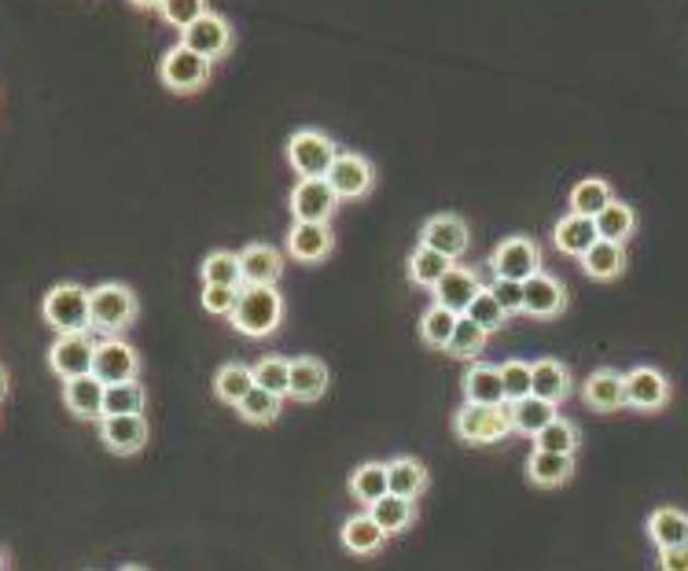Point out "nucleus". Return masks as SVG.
Listing matches in <instances>:
<instances>
[{
	"instance_id": "nucleus-51",
	"label": "nucleus",
	"mask_w": 688,
	"mask_h": 571,
	"mask_svg": "<svg viewBox=\"0 0 688 571\" xmlns=\"http://www.w3.org/2000/svg\"><path fill=\"white\" fill-rule=\"evenodd\" d=\"M133 8H140V12H159L162 8V0H129Z\"/></svg>"
},
{
	"instance_id": "nucleus-36",
	"label": "nucleus",
	"mask_w": 688,
	"mask_h": 571,
	"mask_svg": "<svg viewBox=\"0 0 688 571\" xmlns=\"http://www.w3.org/2000/svg\"><path fill=\"white\" fill-rule=\"evenodd\" d=\"M453 266H457V263H450L445 255L417 244V252L409 255V280H412V284H420V288H428V292H434V284H439V280L450 273Z\"/></svg>"
},
{
	"instance_id": "nucleus-43",
	"label": "nucleus",
	"mask_w": 688,
	"mask_h": 571,
	"mask_svg": "<svg viewBox=\"0 0 688 571\" xmlns=\"http://www.w3.org/2000/svg\"><path fill=\"white\" fill-rule=\"evenodd\" d=\"M534 450H545V454H574V450H579V428L567 417H556L545 432L534 435Z\"/></svg>"
},
{
	"instance_id": "nucleus-5",
	"label": "nucleus",
	"mask_w": 688,
	"mask_h": 571,
	"mask_svg": "<svg viewBox=\"0 0 688 571\" xmlns=\"http://www.w3.org/2000/svg\"><path fill=\"white\" fill-rule=\"evenodd\" d=\"M283 155H288V166L295 170L299 177H328L339 148L336 140L320 133V129H299V133H291L288 152Z\"/></svg>"
},
{
	"instance_id": "nucleus-33",
	"label": "nucleus",
	"mask_w": 688,
	"mask_h": 571,
	"mask_svg": "<svg viewBox=\"0 0 688 571\" xmlns=\"http://www.w3.org/2000/svg\"><path fill=\"white\" fill-rule=\"evenodd\" d=\"M593 222H596V233H600V240L626 244V240L633 236V229H637V210L630 203H622V199H615V203H607L600 214L593 218Z\"/></svg>"
},
{
	"instance_id": "nucleus-31",
	"label": "nucleus",
	"mask_w": 688,
	"mask_h": 571,
	"mask_svg": "<svg viewBox=\"0 0 688 571\" xmlns=\"http://www.w3.org/2000/svg\"><path fill=\"white\" fill-rule=\"evenodd\" d=\"M579 263L585 269V277H593V280H615V277H622V269H626V252H622V244H611V240H596V244L579 258Z\"/></svg>"
},
{
	"instance_id": "nucleus-12",
	"label": "nucleus",
	"mask_w": 688,
	"mask_h": 571,
	"mask_svg": "<svg viewBox=\"0 0 688 571\" xmlns=\"http://www.w3.org/2000/svg\"><path fill=\"white\" fill-rule=\"evenodd\" d=\"M140 373V358L126 339H100L93 358V376L100 384H129Z\"/></svg>"
},
{
	"instance_id": "nucleus-23",
	"label": "nucleus",
	"mask_w": 688,
	"mask_h": 571,
	"mask_svg": "<svg viewBox=\"0 0 688 571\" xmlns=\"http://www.w3.org/2000/svg\"><path fill=\"white\" fill-rule=\"evenodd\" d=\"M464 398L479 406H509L504 384H501V365L471 362L464 369Z\"/></svg>"
},
{
	"instance_id": "nucleus-45",
	"label": "nucleus",
	"mask_w": 688,
	"mask_h": 571,
	"mask_svg": "<svg viewBox=\"0 0 688 571\" xmlns=\"http://www.w3.org/2000/svg\"><path fill=\"white\" fill-rule=\"evenodd\" d=\"M464 317H471L475 325L486 328L490 336H493V333H501V328L509 325V314H504L498 299L490 295V288H482V292L475 295V303L468 306V314H464Z\"/></svg>"
},
{
	"instance_id": "nucleus-18",
	"label": "nucleus",
	"mask_w": 688,
	"mask_h": 571,
	"mask_svg": "<svg viewBox=\"0 0 688 571\" xmlns=\"http://www.w3.org/2000/svg\"><path fill=\"white\" fill-rule=\"evenodd\" d=\"M100 439H104L110 454H137L148 443V417H104L100 420Z\"/></svg>"
},
{
	"instance_id": "nucleus-26",
	"label": "nucleus",
	"mask_w": 688,
	"mask_h": 571,
	"mask_svg": "<svg viewBox=\"0 0 688 571\" xmlns=\"http://www.w3.org/2000/svg\"><path fill=\"white\" fill-rule=\"evenodd\" d=\"M339 538H342V546H347V553H353V557H372V553H380L383 543H387V535H383V527L372 520V513L350 516L347 524H342Z\"/></svg>"
},
{
	"instance_id": "nucleus-9",
	"label": "nucleus",
	"mask_w": 688,
	"mask_h": 571,
	"mask_svg": "<svg viewBox=\"0 0 688 571\" xmlns=\"http://www.w3.org/2000/svg\"><path fill=\"white\" fill-rule=\"evenodd\" d=\"M420 244L445 255L450 263H460L471 247V229L460 214H434L420 229Z\"/></svg>"
},
{
	"instance_id": "nucleus-15",
	"label": "nucleus",
	"mask_w": 688,
	"mask_h": 571,
	"mask_svg": "<svg viewBox=\"0 0 688 571\" xmlns=\"http://www.w3.org/2000/svg\"><path fill=\"white\" fill-rule=\"evenodd\" d=\"M567 310V288L563 280H556L549 273H538L523 284V314L534 321H549L560 317Z\"/></svg>"
},
{
	"instance_id": "nucleus-44",
	"label": "nucleus",
	"mask_w": 688,
	"mask_h": 571,
	"mask_svg": "<svg viewBox=\"0 0 688 571\" xmlns=\"http://www.w3.org/2000/svg\"><path fill=\"white\" fill-rule=\"evenodd\" d=\"M280 406H283L280 395H269V391L255 387L236 409H240V417L247 420V424H272V420L280 417Z\"/></svg>"
},
{
	"instance_id": "nucleus-39",
	"label": "nucleus",
	"mask_w": 688,
	"mask_h": 571,
	"mask_svg": "<svg viewBox=\"0 0 688 571\" xmlns=\"http://www.w3.org/2000/svg\"><path fill=\"white\" fill-rule=\"evenodd\" d=\"M486 343H490V333L486 328L475 325L471 317H457V328H453V339H450V347H445V354H453V358H460V362H475V358L482 354Z\"/></svg>"
},
{
	"instance_id": "nucleus-20",
	"label": "nucleus",
	"mask_w": 688,
	"mask_h": 571,
	"mask_svg": "<svg viewBox=\"0 0 688 571\" xmlns=\"http://www.w3.org/2000/svg\"><path fill=\"white\" fill-rule=\"evenodd\" d=\"M240 269H243V284L277 288V280L283 273V252H277L272 244H247L240 252Z\"/></svg>"
},
{
	"instance_id": "nucleus-2",
	"label": "nucleus",
	"mask_w": 688,
	"mask_h": 571,
	"mask_svg": "<svg viewBox=\"0 0 688 571\" xmlns=\"http://www.w3.org/2000/svg\"><path fill=\"white\" fill-rule=\"evenodd\" d=\"M89 317H93V333L107 339H121L129 325L137 321V295L126 284H96L89 292Z\"/></svg>"
},
{
	"instance_id": "nucleus-40",
	"label": "nucleus",
	"mask_w": 688,
	"mask_h": 571,
	"mask_svg": "<svg viewBox=\"0 0 688 571\" xmlns=\"http://www.w3.org/2000/svg\"><path fill=\"white\" fill-rule=\"evenodd\" d=\"M199 273H202V288H207V284L243 288V269H240V255L236 252H210Z\"/></svg>"
},
{
	"instance_id": "nucleus-16",
	"label": "nucleus",
	"mask_w": 688,
	"mask_h": 571,
	"mask_svg": "<svg viewBox=\"0 0 688 571\" xmlns=\"http://www.w3.org/2000/svg\"><path fill=\"white\" fill-rule=\"evenodd\" d=\"M336 247V236H331L328 222H295L288 233V255L302 266L324 263Z\"/></svg>"
},
{
	"instance_id": "nucleus-6",
	"label": "nucleus",
	"mask_w": 688,
	"mask_h": 571,
	"mask_svg": "<svg viewBox=\"0 0 688 571\" xmlns=\"http://www.w3.org/2000/svg\"><path fill=\"white\" fill-rule=\"evenodd\" d=\"M159 78H162V85H166L170 93L191 96V93H199V89H207V82H210V59L196 56L185 45H174V48H166V56L159 59Z\"/></svg>"
},
{
	"instance_id": "nucleus-22",
	"label": "nucleus",
	"mask_w": 688,
	"mask_h": 571,
	"mask_svg": "<svg viewBox=\"0 0 688 571\" xmlns=\"http://www.w3.org/2000/svg\"><path fill=\"white\" fill-rule=\"evenodd\" d=\"M530 391L545 403L560 406L571 398L574 391V380H571V369L563 362H556V358H538V362H530Z\"/></svg>"
},
{
	"instance_id": "nucleus-29",
	"label": "nucleus",
	"mask_w": 688,
	"mask_h": 571,
	"mask_svg": "<svg viewBox=\"0 0 688 571\" xmlns=\"http://www.w3.org/2000/svg\"><path fill=\"white\" fill-rule=\"evenodd\" d=\"M526 476L538 487H560L574 476V454H545V450H534L530 461H526Z\"/></svg>"
},
{
	"instance_id": "nucleus-8",
	"label": "nucleus",
	"mask_w": 688,
	"mask_h": 571,
	"mask_svg": "<svg viewBox=\"0 0 688 571\" xmlns=\"http://www.w3.org/2000/svg\"><path fill=\"white\" fill-rule=\"evenodd\" d=\"M180 45L191 48L196 56L202 59H225L232 53V45H236V37H232V26L225 15L218 12H207L199 19V23H191L188 30H180Z\"/></svg>"
},
{
	"instance_id": "nucleus-34",
	"label": "nucleus",
	"mask_w": 688,
	"mask_h": 571,
	"mask_svg": "<svg viewBox=\"0 0 688 571\" xmlns=\"http://www.w3.org/2000/svg\"><path fill=\"white\" fill-rule=\"evenodd\" d=\"M255 391V373H250V365H243V362H229V365H221L218 369V376H214V395L221 398V403H229V406H240L243 398Z\"/></svg>"
},
{
	"instance_id": "nucleus-42",
	"label": "nucleus",
	"mask_w": 688,
	"mask_h": 571,
	"mask_svg": "<svg viewBox=\"0 0 688 571\" xmlns=\"http://www.w3.org/2000/svg\"><path fill=\"white\" fill-rule=\"evenodd\" d=\"M457 317L460 314H453V310L434 303L431 310H423V317H420V339L434 350H445L453 339V328H457Z\"/></svg>"
},
{
	"instance_id": "nucleus-35",
	"label": "nucleus",
	"mask_w": 688,
	"mask_h": 571,
	"mask_svg": "<svg viewBox=\"0 0 688 571\" xmlns=\"http://www.w3.org/2000/svg\"><path fill=\"white\" fill-rule=\"evenodd\" d=\"M607 203H615V193L604 177H582V182L571 188V214L596 218Z\"/></svg>"
},
{
	"instance_id": "nucleus-4",
	"label": "nucleus",
	"mask_w": 688,
	"mask_h": 571,
	"mask_svg": "<svg viewBox=\"0 0 688 571\" xmlns=\"http://www.w3.org/2000/svg\"><path fill=\"white\" fill-rule=\"evenodd\" d=\"M45 321L56 328V336H70V333H89L93 328V317H89V292L81 284H56L53 292L45 295Z\"/></svg>"
},
{
	"instance_id": "nucleus-54",
	"label": "nucleus",
	"mask_w": 688,
	"mask_h": 571,
	"mask_svg": "<svg viewBox=\"0 0 688 571\" xmlns=\"http://www.w3.org/2000/svg\"><path fill=\"white\" fill-rule=\"evenodd\" d=\"M121 571H144V568H137V564H129V568H121Z\"/></svg>"
},
{
	"instance_id": "nucleus-3",
	"label": "nucleus",
	"mask_w": 688,
	"mask_h": 571,
	"mask_svg": "<svg viewBox=\"0 0 688 571\" xmlns=\"http://www.w3.org/2000/svg\"><path fill=\"white\" fill-rule=\"evenodd\" d=\"M453 428L464 443L471 446H498L509 435H515L512 428V409L509 406H479V403H464L453 417Z\"/></svg>"
},
{
	"instance_id": "nucleus-37",
	"label": "nucleus",
	"mask_w": 688,
	"mask_h": 571,
	"mask_svg": "<svg viewBox=\"0 0 688 571\" xmlns=\"http://www.w3.org/2000/svg\"><path fill=\"white\" fill-rule=\"evenodd\" d=\"M148 409V391L140 380H129V384H110L104 395V417H133Z\"/></svg>"
},
{
	"instance_id": "nucleus-46",
	"label": "nucleus",
	"mask_w": 688,
	"mask_h": 571,
	"mask_svg": "<svg viewBox=\"0 0 688 571\" xmlns=\"http://www.w3.org/2000/svg\"><path fill=\"white\" fill-rule=\"evenodd\" d=\"M207 12H210L207 0H162V8H159V15L177 30H188L191 23H199Z\"/></svg>"
},
{
	"instance_id": "nucleus-1",
	"label": "nucleus",
	"mask_w": 688,
	"mask_h": 571,
	"mask_svg": "<svg viewBox=\"0 0 688 571\" xmlns=\"http://www.w3.org/2000/svg\"><path fill=\"white\" fill-rule=\"evenodd\" d=\"M232 328L250 339H266L280 328L283 321V299L277 288H258V284H243L240 303L232 310Z\"/></svg>"
},
{
	"instance_id": "nucleus-28",
	"label": "nucleus",
	"mask_w": 688,
	"mask_h": 571,
	"mask_svg": "<svg viewBox=\"0 0 688 571\" xmlns=\"http://www.w3.org/2000/svg\"><path fill=\"white\" fill-rule=\"evenodd\" d=\"M512 428H515V435H526V439H534L538 432H545V428L552 424L556 417V406L552 403H545V398L538 395H530V398H520V403H512Z\"/></svg>"
},
{
	"instance_id": "nucleus-14",
	"label": "nucleus",
	"mask_w": 688,
	"mask_h": 571,
	"mask_svg": "<svg viewBox=\"0 0 688 571\" xmlns=\"http://www.w3.org/2000/svg\"><path fill=\"white\" fill-rule=\"evenodd\" d=\"M670 403V380H666L660 369H633L626 373V406L637 409V413H655Z\"/></svg>"
},
{
	"instance_id": "nucleus-52",
	"label": "nucleus",
	"mask_w": 688,
	"mask_h": 571,
	"mask_svg": "<svg viewBox=\"0 0 688 571\" xmlns=\"http://www.w3.org/2000/svg\"><path fill=\"white\" fill-rule=\"evenodd\" d=\"M4 395H8V373L0 369V398H4Z\"/></svg>"
},
{
	"instance_id": "nucleus-24",
	"label": "nucleus",
	"mask_w": 688,
	"mask_h": 571,
	"mask_svg": "<svg viewBox=\"0 0 688 571\" xmlns=\"http://www.w3.org/2000/svg\"><path fill=\"white\" fill-rule=\"evenodd\" d=\"M596 240H600V233H596L593 218L571 214V210H567V214L552 229V244L560 247V255H567V258H582L596 244Z\"/></svg>"
},
{
	"instance_id": "nucleus-30",
	"label": "nucleus",
	"mask_w": 688,
	"mask_h": 571,
	"mask_svg": "<svg viewBox=\"0 0 688 571\" xmlns=\"http://www.w3.org/2000/svg\"><path fill=\"white\" fill-rule=\"evenodd\" d=\"M648 538L655 543V549L688 546V513H681V509H655L648 516Z\"/></svg>"
},
{
	"instance_id": "nucleus-50",
	"label": "nucleus",
	"mask_w": 688,
	"mask_h": 571,
	"mask_svg": "<svg viewBox=\"0 0 688 571\" xmlns=\"http://www.w3.org/2000/svg\"><path fill=\"white\" fill-rule=\"evenodd\" d=\"M660 571H688V546L660 549Z\"/></svg>"
},
{
	"instance_id": "nucleus-38",
	"label": "nucleus",
	"mask_w": 688,
	"mask_h": 571,
	"mask_svg": "<svg viewBox=\"0 0 688 571\" xmlns=\"http://www.w3.org/2000/svg\"><path fill=\"white\" fill-rule=\"evenodd\" d=\"M369 513L383 527V535H401V531L412 527V520H417V502H409V498H398V494H387L383 502L372 505Z\"/></svg>"
},
{
	"instance_id": "nucleus-49",
	"label": "nucleus",
	"mask_w": 688,
	"mask_h": 571,
	"mask_svg": "<svg viewBox=\"0 0 688 571\" xmlns=\"http://www.w3.org/2000/svg\"><path fill=\"white\" fill-rule=\"evenodd\" d=\"M486 288H490V295L498 299V303H501V310H504V314H509V317L523 314V284H520V280H504V277H493L490 284H486Z\"/></svg>"
},
{
	"instance_id": "nucleus-21",
	"label": "nucleus",
	"mask_w": 688,
	"mask_h": 571,
	"mask_svg": "<svg viewBox=\"0 0 688 571\" xmlns=\"http://www.w3.org/2000/svg\"><path fill=\"white\" fill-rule=\"evenodd\" d=\"M104 395L107 384H100L93 373L63 380V403L78 420H104Z\"/></svg>"
},
{
	"instance_id": "nucleus-10",
	"label": "nucleus",
	"mask_w": 688,
	"mask_h": 571,
	"mask_svg": "<svg viewBox=\"0 0 688 571\" xmlns=\"http://www.w3.org/2000/svg\"><path fill=\"white\" fill-rule=\"evenodd\" d=\"M339 207L336 188L328 185V177H299L291 188V214L295 222H328Z\"/></svg>"
},
{
	"instance_id": "nucleus-48",
	"label": "nucleus",
	"mask_w": 688,
	"mask_h": 571,
	"mask_svg": "<svg viewBox=\"0 0 688 571\" xmlns=\"http://www.w3.org/2000/svg\"><path fill=\"white\" fill-rule=\"evenodd\" d=\"M240 292L243 288H218V284H207L202 288V310L214 317H232V310L240 303Z\"/></svg>"
},
{
	"instance_id": "nucleus-47",
	"label": "nucleus",
	"mask_w": 688,
	"mask_h": 571,
	"mask_svg": "<svg viewBox=\"0 0 688 571\" xmlns=\"http://www.w3.org/2000/svg\"><path fill=\"white\" fill-rule=\"evenodd\" d=\"M501 384H504V398L512 403H520V398H530V362H520V358H512V362L501 365Z\"/></svg>"
},
{
	"instance_id": "nucleus-32",
	"label": "nucleus",
	"mask_w": 688,
	"mask_h": 571,
	"mask_svg": "<svg viewBox=\"0 0 688 571\" xmlns=\"http://www.w3.org/2000/svg\"><path fill=\"white\" fill-rule=\"evenodd\" d=\"M387 483H390V494L417 502L423 490H428V468H423L417 457H398L387 465Z\"/></svg>"
},
{
	"instance_id": "nucleus-27",
	"label": "nucleus",
	"mask_w": 688,
	"mask_h": 571,
	"mask_svg": "<svg viewBox=\"0 0 688 571\" xmlns=\"http://www.w3.org/2000/svg\"><path fill=\"white\" fill-rule=\"evenodd\" d=\"M350 494L353 502H361L364 509H372L376 502L390 494V483H387V465L383 461H364L350 473Z\"/></svg>"
},
{
	"instance_id": "nucleus-13",
	"label": "nucleus",
	"mask_w": 688,
	"mask_h": 571,
	"mask_svg": "<svg viewBox=\"0 0 688 571\" xmlns=\"http://www.w3.org/2000/svg\"><path fill=\"white\" fill-rule=\"evenodd\" d=\"M328 185L336 188L339 199H361L372 193V185H376V170L372 163L358 152H339L336 163L328 170Z\"/></svg>"
},
{
	"instance_id": "nucleus-19",
	"label": "nucleus",
	"mask_w": 688,
	"mask_h": 571,
	"mask_svg": "<svg viewBox=\"0 0 688 571\" xmlns=\"http://www.w3.org/2000/svg\"><path fill=\"white\" fill-rule=\"evenodd\" d=\"M582 398L593 413H619L626 406V376L615 369H596L582 384Z\"/></svg>"
},
{
	"instance_id": "nucleus-17",
	"label": "nucleus",
	"mask_w": 688,
	"mask_h": 571,
	"mask_svg": "<svg viewBox=\"0 0 688 571\" xmlns=\"http://www.w3.org/2000/svg\"><path fill=\"white\" fill-rule=\"evenodd\" d=\"M482 280L475 269H464V266H453L450 273H445L439 284H434V303L453 310V314H468V306L475 303V295L482 292Z\"/></svg>"
},
{
	"instance_id": "nucleus-7",
	"label": "nucleus",
	"mask_w": 688,
	"mask_h": 571,
	"mask_svg": "<svg viewBox=\"0 0 688 571\" xmlns=\"http://www.w3.org/2000/svg\"><path fill=\"white\" fill-rule=\"evenodd\" d=\"M490 273L526 284L541 273V247L530 236H504L490 255Z\"/></svg>"
},
{
	"instance_id": "nucleus-11",
	"label": "nucleus",
	"mask_w": 688,
	"mask_h": 571,
	"mask_svg": "<svg viewBox=\"0 0 688 571\" xmlns=\"http://www.w3.org/2000/svg\"><path fill=\"white\" fill-rule=\"evenodd\" d=\"M93 358H96V339H89V333L59 336L53 350H48V365H53V373L59 380L93 373Z\"/></svg>"
},
{
	"instance_id": "nucleus-53",
	"label": "nucleus",
	"mask_w": 688,
	"mask_h": 571,
	"mask_svg": "<svg viewBox=\"0 0 688 571\" xmlns=\"http://www.w3.org/2000/svg\"><path fill=\"white\" fill-rule=\"evenodd\" d=\"M4 564H8V557H4V549H0V571H4Z\"/></svg>"
},
{
	"instance_id": "nucleus-41",
	"label": "nucleus",
	"mask_w": 688,
	"mask_h": 571,
	"mask_svg": "<svg viewBox=\"0 0 688 571\" xmlns=\"http://www.w3.org/2000/svg\"><path fill=\"white\" fill-rule=\"evenodd\" d=\"M250 373H255V387L283 398V395H288V387H291V358L266 354V358H258V362L250 365Z\"/></svg>"
},
{
	"instance_id": "nucleus-25",
	"label": "nucleus",
	"mask_w": 688,
	"mask_h": 571,
	"mask_svg": "<svg viewBox=\"0 0 688 571\" xmlns=\"http://www.w3.org/2000/svg\"><path fill=\"white\" fill-rule=\"evenodd\" d=\"M328 365L320 362V358L313 354H302V358H291V387L288 395L299 398V403H317V398L328 391Z\"/></svg>"
}]
</instances>
